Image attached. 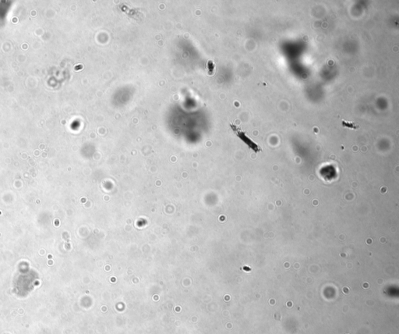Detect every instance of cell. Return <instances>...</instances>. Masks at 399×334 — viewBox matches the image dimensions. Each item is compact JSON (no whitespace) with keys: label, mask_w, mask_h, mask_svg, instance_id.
Wrapping results in <instances>:
<instances>
[{"label":"cell","mask_w":399,"mask_h":334,"mask_svg":"<svg viewBox=\"0 0 399 334\" xmlns=\"http://www.w3.org/2000/svg\"><path fill=\"white\" fill-rule=\"evenodd\" d=\"M230 126H231L232 129L233 130L236 135H237L243 142L246 143L249 148H251L252 150L254 151L256 153H257V152H261V148H260L259 145H258L255 142H254L250 138H248L246 133L243 132L239 127H237V126L235 125V124H231Z\"/></svg>","instance_id":"6da1fadb"}]
</instances>
